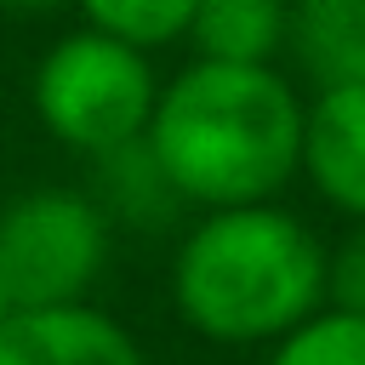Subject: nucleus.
<instances>
[{
  "instance_id": "nucleus-1",
  "label": "nucleus",
  "mask_w": 365,
  "mask_h": 365,
  "mask_svg": "<svg viewBox=\"0 0 365 365\" xmlns=\"http://www.w3.org/2000/svg\"><path fill=\"white\" fill-rule=\"evenodd\" d=\"M148 148L188 211L268 205L297 177L302 97L285 68L188 63L160 80Z\"/></svg>"
},
{
  "instance_id": "nucleus-2",
  "label": "nucleus",
  "mask_w": 365,
  "mask_h": 365,
  "mask_svg": "<svg viewBox=\"0 0 365 365\" xmlns=\"http://www.w3.org/2000/svg\"><path fill=\"white\" fill-rule=\"evenodd\" d=\"M171 308L217 348H279L325 314V240L279 200L200 211L171 251Z\"/></svg>"
},
{
  "instance_id": "nucleus-3",
  "label": "nucleus",
  "mask_w": 365,
  "mask_h": 365,
  "mask_svg": "<svg viewBox=\"0 0 365 365\" xmlns=\"http://www.w3.org/2000/svg\"><path fill=\"white\" fill-rule=\"evenodd\" d=\"M29 103L51 143L97 160L108 148L148 137V120L160 103V74H154L148 51H131L80 23L40 51Z\"/></svg>"
},
{
  "instance_id": "nucleus-4",
  "label": "nucleus",
  "mask_w": 365,
  "mask_h": 365,
  "mask_svg": "<svg viewBox=\"0 0 365 365\" xmlns=\"http://www.w3.org/2000/svg\"><path fill=\"white\" fill-rule=\"evenodd\" d=\"M114 228L74 182H40L0 205V285L11 314L74 308L108 268Z\"/></svg>"
},
{
  "instance_id": "nucleus-5",
  "label": "nucleus",
  "mask_w": 365,
  "mask_h": 365,
  "mask_svg": "<svg viewBox=\"0 0 365 365\" xmlns=\"http://www.w3.org/2000/svg\"><path fill=\"white\" fill-rule=\"evenodd\" d=\"M297 177L348 222H365V86H331L302 103Z\"/></svg>"
},
{
  "instance_id": "nucleus-6",
  "label": "nucleus",
  "mask_w": 365,
  "mask_h": 365,
  "mask_svg": "<svg viewBox=\"0 0 365 365\" xmlns=\"http://www.w3.org/2000/svg\"><path fill=\"white\" fill-rule=\"evenodd\" d=\"M0 365H148L143 342L103 308H34L0 325Z\"/></svg>"
},
{
  "instance_id": "nucleus-7",
  "label": "nucleus",
  "mask_w": 365,
  "mask_h": 365,
  "mask_svg": "<svg viewBox=\"0 0 365 365\" xmlns=\"http://www.w3.org/2000/svg\"><path fill=\"white\" fill-rule=\"evenodd\" d=\"M86 194H91V205L103 211L108 228H137V234L171 228V222L188 211L182 194L171 188L165 165L154 160L148 137L97 154V160H91V177H86Z\"/></svg>"
},
{
  "instance_id": "nucleus-8",
  "label": "nucleus",
  "mask_w": 365,
  "mask_h": 365,
  "mask_svg": "<svg viewBox=\"0 0 365 365\" xmlns=\"http://www.w3.org/2000/svg\"><path fill=\"white\" fill-rule=\"evenodd\" d=\"M291 40V0H200L188 46L200 63L274 68Z\"/></svg>"
},
{
  "instance_id": "nucleus-9",
  "label": "nucleus",
  "mask_w": 365,
  "mask_h": 365,
  "mask_svg": "<svg viewBox=\"0 0 365 365\" xmlns=\"http://www.w3.org/2000/svg\"><path fill=\"white\" fill-rule=\"evenodd\" d=\"M285 51L319 91L365 86V0H291Z\"/></svg>"
},
{
  "instance_id": "nucleus-10",
  "label": "nucleus",
  "mask_w": 365,
  "mask_h": 365,
  "mask_svg": "<svg viewBox=\"0 0 365 365\" xmlns=\"http://www.w3.org/2000/svg\"><path fill=\"white\" fill-rule=\"evenodd\" d=\"M74 6H80L86 29L154 57L160 46L188 40V23H194L200 0H74Z\"/></svg>"
},
{
  "instance_id": "nucleus-11",
  "label": "nucleus",
  "mask_w": 365,
  "mask_h": 365,
  "mask_svg": "<svg viewBox=\"0 0 365 365\" xmlns=\"http://www.w3.org/2000/svg\"><path fill=\"white\" fill-rule=\"evenodd\" d=\"M268 365H365V319L325 308L279 348H268Z\"/></svg>"
},
{
  "instance_id": "nucleus-12",
  "label": "nucleus",
  "mask_w": 365,
  "mask_h": 365,
  "mask_svg": "<svg viewBox=\"0 0 365 365\" xmlns=\"http://www.w3.org/2000/svg\"><path fill=\"white\" fill-rule=\"evenodd\" d=\"M325 308L365 319V222H348V234L325 245Z\"/></svg>"
},
{
  "instance_id": "nucleus-13",
  "label": "nucleus",
  "mask_w": 365,
  "mask_h": 365,
  "mask_svg": "<svg viewBox=\"0 0 365 365\" xmlns=\"http://www.w3.org/2000/svg\"><path fill=\"white\" fill-rule=\"evenodd\" d=\"M63 6H74V0H0V11H11V17H51Z\"/></svg>"
},
{
  "instance_id": "nucleus-14",
  "label": "nucleus",
  "mask_w": 365,
  "mask_h": 365,
  "mask_svg": "<svg viewBox=\"0 0 365 365\" xmlns=\"http://www.w3.org/2000/svg\"><path fill=\"white\" fill-rule=\"evenodd\" d=\"M11 319V297H6V285H0V325Z\"/></svg>"
}]
</instances>
